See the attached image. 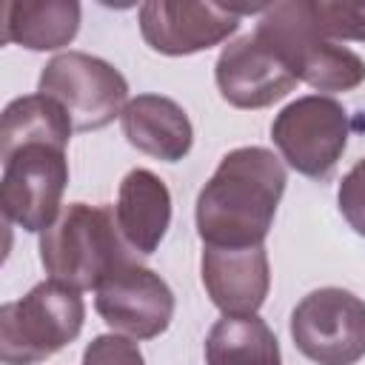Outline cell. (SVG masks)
Returning a JSON list of instances; mask_svg holds the SVG:
<instances>
[{
	"mask_svg": "<svg viewBox=\"0 0 365 365\" xmlns=\"http://www.w3.org/2000/svg\"><path fill=\"white\" fill-rule=\"evenodd\" d=\"M285 191V168L274 151L242 145L228 151L197 197V234L211 248H257L265 242Z\"/></svg>",
	"mask_w": 365,
	"mask_h": 365,
	"instance_id": "1",
	"label": "cell"
},
{
	"mask_svg": "<svg viewBox=\"0 0 365 365\" xmlns=\"http://www.w3.org/2000/svg\"><path fill=\"white\" fill-rule=\"evenodd\" d=\"M125 245L111 208L71 202L40 234V262L48 279H60L77 291H97L111 271L131 259Z\"/></svg>",
	"mask_w": 365,
	"mask_h": 365,
	"instance_id": "2",
	"label": "cell"
},
{
	"mask_svg": "<svg viewBox=\"0 0 365 365\" xmlns=\"http://www.w3.org/2000/svg\"><path fill=\"white\" fill-rule=\"evenodd\" d=\"M254 34L285 57L297 80H305L317 91H351L365 80V60L322 37L305 0L265 6Z\"/></svg>",
	"mask_w": 365,
	"mask_h": 365,
	"instance_id": "3",
	"label": "cell"
},
{
	"mask_svg": "<svg viewBox=\"0 0 365 365\" xmlns=\"http://www.w3.org/2000/svg\"><path fill=\"white\" fill-rule=\"evenodd\" d=\"M86 305L77 288L46 279L23 299L0 308L3 365H37L66 348L83 331Z\"/></svg>",
	"mask_w": 365,
	"mask_h": 365,
	"instance_id": "4",
	"label": "cell"
},
{
	"mask_svg": "<svg viewBox=\"0 0 365 365\" xmlns=\"http://www.w3.org/2000/svg\"><path fill=\"white\" fill-rule=\"evenodd\" d=\"M348 111L328 94H308L288 103L271 123L282 160L314 180L331 177L348 145Z\"/></svg>",
	"mask_w": 365,
	"mask_h": 365,
	"instance_id": "5",
	"label": "cell"
},
{
	"mask_svg": "<svg viewBox=\"0 0 365 365\" xmlns=\"http://www.w3.org/2000/svg\"><path fill=\"white\" fill-rule=\"evenodd\" d=\"M40 94L54 97L77 131H94L123 114L128 83L111 63L86 51H66L40 71Z\"/></svg>",
	"mask_w": 365,
	"mask_h": 365,
	"instance_id": "6",
	"label": "cell"
},
{
	"mask_svg": "<svg viewBox=\"0 0 365 365\" xmlns=\"http://www.w3.org/2000/svg\"><path fill=\"white\" fill-rule=\"evenodd\" d=\"M291 336L317 365H356L365 356V302L345 288H317L291 311Z\"/></svg>",
	"mask_w": 365,
	"mask_h": 365,
	"instance_id": "7",
	"label": "cell"
},
{
	"mask_svg": "<svg viewBox=\"0 0 365 365\" xmlns=\"http://www.w3.org/2000/svg\"><path fill=\"white\" fill-rule=\"evenodd\" d=\"M68 185L66 148L26 145L3 160L0 205L6 220L23 231L43 234L60 217V200Z\"/></svg>",
	"mask_w": 365,
	"mask_h": 365,
	"instance_id": "8",
	"label": "cell"
},
{
	"mask_svg": "<svg viewBox=\"0 0 365 365\" xmlns=\"http://www.w3.org/2000/svg\"><path fill=\"white\" fill-rule=\"evenodd\" d=\"M94 294V308L106 325L131 339H154L171 325L174 294L168 282L134 259L111 271Z\"/></svg>",
	"mask_w": 365,
	"mask_h": 365,
	"instance_id": "9",
	"label": "cell"
},
{
	"mask_svg": "<svg viewBox=\"0 0 365 365\" xmlns=\"http://www.w3.org/2000/svg\"><path fill=\"white\" fill-rule=\"evenodd\" d=\"M251 9H228L217 3H168L151 0L140 6V31L143 40L160 54H194L222 43L237 31L240 14Z\"/></svg>",
	"mask_w": 365,
	"mask_h": 365,
	"instance_id": "10",
	"label": "cell"
},
{
	"mask_svg": "<svg viewBox=\"0 0 365 365\" xmlns=\"http://www.w3.org/2000/svg\"><path fill=\"white\" fill-rule=\"evenodd\" d=\"M217 88L237 108H265L282 100L299 80L294 68L257 34L228 43L217 60Z\"/></svg>",
	"mask_w": 365,
	"mask_h": 365,
	"instance_id": "11",
	"label": "cell"
},
{
	"mask_svg": "<svg viewBox=\"0 0 365 365\" xmlns=\"http://www.w3.org/2000/svg\"><path fill=\"white\" fill-rule=\"evenodd\" d=\"M205 294L222 314H257L271 288L268 254L257 248H211L200 259Z\"/></svg>",
	"mask_w": 365,
	"mask_h": 365,
	"instance_id": "12",
	"label": "cell"
},
{
	"mask_svg": "<svg viewBox=\"0 0 365 365\" xmlns=\"http://www.w3.org/2000/svg\"><path fill=\"white\" fill-rule=\"evenodd\" d=\"M125 140L163 163H177L191 151L194 128L180 103L163 94H137L120 114Z\"/></svg>",
	"mask_w": 365,
	"mask_h": 365,
	"instance_id": "13",
	"label": "cell"
},
{
	"mask_svg": "<svg viewBox=\"0 0 365 365\" xmlns=\"http://www.w3.org/2000/svg\"><path fill=\"white\" fill-rule=\"evenodd\" d=\"M114 220L131 251L154 254L171 222V194L165 182L148 168L128 171L117 191Z\"/></svg>",
	"mask_w": 365,
	"mask_h": 365,
	"instance_id": "14",
	"label": "cell"
},
{
	"mask_svg": "<svg viewBox=\"0 0 365 365\" xmlns=\"http://www.w3.org/2000/svg\"><path fill=\"white\" fill-rule=\"evenodd\" d=\"M80 29V3L74 0H6L0 3V40L31 51L68 46Z\"/></svg>",
	"mask_w": 365,
	"mask_h": 365,
	"instance_id": "15",
	"label": "cell"
},
{
	"mask_svg": "<svg viewBox=\"0 0 365 365\" xmlns=\"http://www.w3.org/2000/svg\"><path fill=\"white\" fill-rule=\"evenodd\" d=\"M74 123L68 111L48 94L17 97L6 106L0 123V157H11L26 145H54L66 148Z\"/></svg>",
	"mask_w": 365,
	"mask_h": 365,
	"instance_id": "16",
	"label": "cell"
},
{
	"mask_svg": "<svg viewBox=\"0 0 365 365\" xmlns=\"http://www.w3.org/2000/svg\"><path fill=\"white\" fill-rule=\"evenodd\" d=\"M205 365H282L274 331L257 314H222L205 336Z\"/></svg>",
	"mask_w": 365,
	"mask_h": 365,
	"instance_id": "17",
	"label": "cell"
},
{
	"mask_svg": "<svg viewBox=\"0 0 365 365\" xmlns=\"http://www.w3.org/2000/svg\"><path fill=\"white\" fill-rule=\"evenodd\" d=\"M317 31L328 40H365V3H308Z\"/></svg>",
	"mask_w": 365,
	"mask_h": 365,
	"instance_id": "18",
	"label": "cell"
},
{
	"mask_svg": "<svg viewBox=\"0 0 365 365\" xmlns=\"http://www.w3.org/2000/svg\"><path fill=\"white\" fill-rule=\"evenodd\" d=\"M83 365H145L137 342L117 334L94 336L83 354Z\"/></svg>",
	"mask_w": 365,
	"mask_h": 365,
	"instance_id": "19",
	"label": "cell"
},
{
	"mask_svg": "<svg viewBox=\"0 0 365 365\" xmlns=\"http://www.w3.org/2000/svg\"><path fill=\"white\" fill-rule=\"evenodd\" d=\"M336 202H339L345 222L356 234L365 237V157L342 177L339 191H336Z\"/></svg>",
	"mask_w": 365,
	"mask_h": 365,
	"instance_id": "20",
	"label": "cell"
}]
</instances>
